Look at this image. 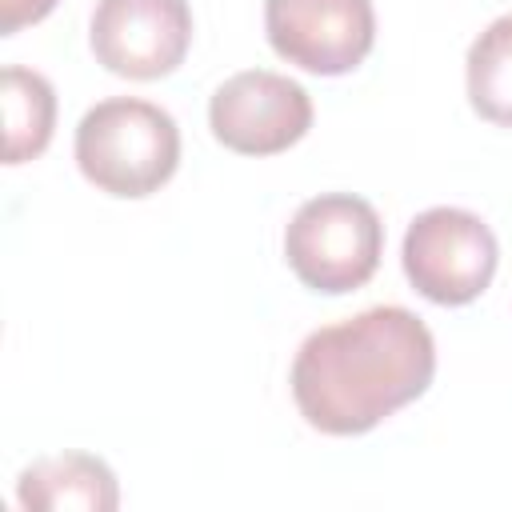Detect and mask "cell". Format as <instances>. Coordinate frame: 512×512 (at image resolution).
<instances>
[{"label": "cell", "instance_id": "obj_8", "mask_svg": "<svg viewBox=\"0 0 512 512\" xmlns=\"http://www.w3.org/2000/svg\"><path fill=\"white\" fill-rule=\"evenodd\" d=\"M16 496L36 512H112L120 504V488L112 468L88 452H60L28 464L16 480Z\"/></svg>", "mask_w": 512, "mask_h": 512}, {"label": "cell", "instance_id": "obj_4", "mask_svg": "<svg viewBox=\"0 0 512 512\" xmlns=\"http://www.w3.org/2000/svg\"><path fill=\"white\" fill-rule=\"evenodd\" d=\"M404 276L412 288L444 308L472 304L496 276V236L492 228L464 208H428L404 232Z\"/></svg>", "mask_w": 512, "mask_h": 512}, {"label": "cell", "instance_id": "obj_7", "mask_svg": "<svg viewBox=\"0 0 512 512\" xmlns=\"http://www.w3.org/2000/svg\"><path fill=\"white\" fill-rule=\"evenodd\" d=\"M96 60L128 80L176 72L192 44L188 0H100L88 28Z\"/></svg>", "mask_w": 512, "mask_h": 512}, {"label": "cell", "instance_id": "obj_9", "mask_svg": "<svg viewBox=\"0 0 512 512\" xmlns=\"http://www.w3.org/2000/svg\"><path fill=\"white\" fill-rule=\"evenodd\" d=\"M4 164H24L40 156L56 128V92L52 84L20 64H8L4 76Z\"/></svg>", "mask_w": 512, "mask_h": 512}, {"label": "cell", "instance_id": "obj_3", "mask_svg": "<svg viewBox=\"0 0 512 512\" xmlns=\"http://www.w3.org/2000/svg\"><path fill=\"white\" fill-rule=\"evenodd\" d=\"M384 252V224L364 196L324 192L296 208L284 232V256L304 288L352 292L372 280Z\"/></svg>", "mask_w": 512, "mask_h": 512}, {"label": "cell", "instance_id": "obj_2", "mask_svg": "<svg viewBox=\"0 0 512 512\" xmlns=\"http://www.w3.org/2000/svg\"><path fill=\"white\" fill-rule=\"evenodd\" d=\"M76 164L108 196H152L180 164L176 120L148 100L112 96L76 124Z\"/></svg>", "mask_w": 512, "mask_h": 512}, {"label": "cell", "instance_id": "obj_5", "mask_svg": "<svg viewBox=\"0 0 512 512\" xmlns=\"http://www.w3.org/2000/svg\"><path fill=\"white\" fill-rule=\"evenodd\" d=\"M212 136L240 156H276L312 128L308 92L268 68L228 76L208 100Z\"/></svg>", "mask_w": 512, "mask_h": 512}, {"label": "cell", "instance_id": "obj_10", "mask_svg": "<svg viewBox=\"0 0 512 512\" xmlns=\"http://www.w3.org/2000/svg\"><path fill=\"white\" fill-rule=\"evenodd\" d=\"M468 100L472 108L512 128V16L492 20L468 48Z\"/></svg>", "mask_w": 512, "mask_h": 512}, {"label": "cell", "instance_id": "obj_1", "mask_svg": "<svg viewBox=\"0 0 512 512\" xmlns=\"http://www.w3.org/2000/svg\"><path fill=\"white\" fill-rule=\"evenodd\" d=\"M432 372L436 340L428 324L400 304H380L316 328L300 344L292 396L316 432L360 436L424 396Z\"/></svg>", "mask_w": 512, "mask_h": 512}, {"label": "cell", "instance_id": "obj_6", "mask_svg": "<svg viewBox=\"0 0 512 512\" xmlns=\"http://www.w3.org/2000/svg\"><path fill=\"white\" fill-rule=\"evenodd\" d=\"M264 32L280 60L340 76L372 52L376 12L372 0H264Z\"/></svg>", "mask_w": 512, "mask_h": 512}, {"label": "cell", "instance_id": "obj_11", "mask_svg": "<svg viewBox=\"0 0 512 512\" xmlns=\"http://www.w3.org/2000/svg\"><path fill=\"white\" fill-rule=\"evenodd\" d=\"M52 8H56V0H0V36H12L24 24L44 20Z\"/></svg>", "mask_w": 512, "mask_h": 512}]
</instances>
